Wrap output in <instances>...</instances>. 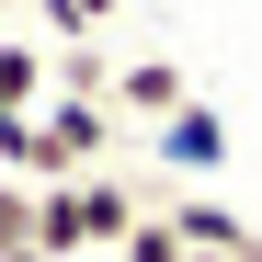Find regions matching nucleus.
<instances>
[{
    "instance_id": "nucleus-5",
    "label": "nucleus",
    "mask_w": 262,
    "mask_h": 262,
    "mask_svg": "<svg viewBox=\"0 0 262 262\" xmlns=\"http://www.w3.org/2000/svg\"><path fill=\"white\" fill-rule=\"evenodd\" d=\"M148 148H160V171H228V114H216V103H183L171 125H148Z\"/></svg>"
},
{
    "instance_id": "nucleus-11",
    "label": "nucleus",
    "mask_w": 262,
    "mask_h": 262,
    "mask_svg": "<svg viewBox=\"0 0 262 262\" xmlns=\"http://www.w3.org/2000/svg\"><path fill=\"white\" fill-rule=\"evenodd\" d=\"M12 262H46V251H12Z\"/></svg>"
},
{
    "instance_id": "nucleus-3",
    "label": "nucleus",
    "mask_w": 262,
    "mask_h": 262,
    "mask_svg": "<svg viewBox=\"0 0 262 262\" xmlns=\"http://www.w3.org/2000/svg\"><path fill=\"white\" fill-rule=\"evenodd\" d=\"M183 103H194V80L171 69V57H125L114 69V125H171Z\"/></svg>"
},
{
    "instance_id": "nucleus-1",
    "label": "nucleus",
    "mask_w": 262,
    "mask_h": 262,
    "mask_svg": "<svg viewBox=\"0 0 262 262\" xmlns=\"http://www.w3.org/2000/svg\"><path fill=\"white\" fill-rule=\"evenodd\" d=\"M114 160V103H46L34 114V183H80V171H103Z\"/></svg>"
},
{
    "instance_id": "nucleus-10",
    "label": "nucleus",
    "mask_w": 262,
    "mask_h": 262,
    "mask_svg": "<svg viewBox=\"0 0 262 262\" xmlns=\"http://www.w3.org/2000/svg\"><path fill=\"white\" fill-rule=\"evenodd\" d=\"M12 251H34V183L0 171V262H12Z\"/></svg>"
},
{
    "instance_id": "nucleus-9",
    "label": "nucleus",
    "mask_w": 262,
    "mask_h": 262,
    "mask_svg": "<svg viewBox=\"0 0 262 262\" xmlns=\"http://www.w3.org/2000/svg\"><path fill=\"white\" fill-rule=\"evenodd\" d=\"M125 12V0H34V23H46V34H69V46H80V34H103Z\"/></svg>"
},
{
    "instance_id": "nucleus-6",
    "label": "nucleus",
    "mask_w": 262,
    "mask_h": 262,
    "mask_svg": "<svg viewBox=\"0 0 262 262\" xmlns=\"http://www.w3.org/2000/svg\"><path fill=\"white\" fill-rule=\"evenodd\" d=\"M57 103V57L34 34H0V114H46Z\"/></svg>"
},
{
    "instance_id": "nucleus-7",
    "label": "nucleus",
    "mask_w": 262,
    "mask_h": 262,
    "mask_svg": "<svg viewBox=\"0 0 262 262\" xmlns=\"http://www.w3.org/2000/svg\"><path fill=\"white\" fill-rule=\"evenodd\" d=\"M34 251H46V262H92V228H80V183H34Z\"/></svg>"
},
{
    "instance_id": "nucleus-8",
    "label": "nucleus",
    "mask_w": 262,
    "mask_h": 262,
    "mask_svg": "<svg viewBox=\"0 0 262 262\" xmlns=\"http://www.w3.org/2000/svg\"><path fill=\"white\" fill-rule=\"evenodd\" d=\"M103 262H194V239H183V228H171V216L148 205L137 228H125V251H103Z\"/></svg>"
},
{
    "instance_id": "nucleus-4",
    "label": "nucleus",
    "mask_w": 262,
    "mask_h": 262,
    "mask_svg": "<svg viewBox=\"0 0 262 262\" xmlns=\"http://www.w3.org/2000/svg\"><path fill=\"white\" fill-rule=\"evenodd\" d=\"M137 216H148V194L125 183L114 160H103V171H80V228H92V262H103V251H125V228H137Z\"/></svg>"
},
{
    "instance_id": "nucleus-2",
    "label": "nucleus",
    "mask_w": 262,
    "mask_h": 262,
    "mask_svg": "<svg viewBox=\"0 0 262 262\" xmlns=\"http://www.w3.org/2000/svg\"><path fill=\"white\" fill-rule=\"evenodd\" d=\"M160 216L194 239V262H262V228H239L216 194H160Z\"/></svg>"
}]
</instances>
